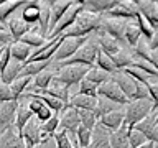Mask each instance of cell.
<instances>
[{"mask_svg": "<svg viewBox=\"0 0 158 148\" xmlns=\"http://www.w3.org/2000/svg\"><path fill=\"white\" fill-rule=\"evenodd\" d=\"M112 79L117 82V86L120 87V91L125 94V97L128 101H138V99H150L148 89L143 84L137 82L130 74H127L125 71H117L112 74Z\"/></svg>", "mask_w": 158, "mask_h": 148, "instance_id": "obj_1", "label": "cell"}, {"mask_svg": "<svg viewBox=\"0 0 158 148\" xmlns=\"http://www.w3.org/2000/svg\"><path fill=\"white\" fill-rule=\"evenodd\" d=\"M101 15L91 13V12H84L77 17V20L74 22V25L69 30H66V36H74V38H87L91 36L92 31H99L101 28Z\"/></svg>", "mask_w": 158, "mask_h": 148, "instance_id": "obj_2", "label": "cell"}, {"mask_svg": "<svg viewBox=\"0 0 158 148\" xmlns=\"http://www.w3.org/2000/svg\"><path fill=\"white\" fill-rule=\"evenodd\" d=\"M99 51H101V46H99L97 36H94V38L89 36V39L82 44L81 48H79V51L74 54L71 59L58 63V66L63 68V66H68V64H82V66L94 68V66H96V59H97ZM59 68H58V69H59Z\"/></svg>", "mask_w": 158, "mask_h": 148, "instance_id": "obj_3", "label": "cell"}, {"mask_svg": "<svg viewBox=\"0 0 158 148\" xmlns=\"http://www.w3.org/2000/svg\"><path fill=\"white\" fill-rule=\"evenodd\" d=\"M153 102L152 99H138V101L128 102L123 112H125V125L128 128H133L137 123H140L143 118H147L153 112Z\"/></svg>", "mask_w": 158, "mask_h": 148, "instance_id": "obj_4", "label": "cell"}, {"mask_svg": "<svg viewBox=\"0 0 158 148\" xmlns=\"http://www.w3.org/2000/svg\"><path fill=\"white\" fill-rule=\"evenodd\" d=\"M89 69H91L89 66H82V64H68V66H63L58 69L53 81L61 82L68 87L76 86V84H81V81L89 72Z\"/></svg>", "mask_w": 158, "mask_h": 148, "instance_id": "obj_5", "label": "cell"}, {"mask_svg": "<svg viewBox=\"0 0 158 148\" xmlns=\"http://www.w3.org/2000/svg\"><path fill=\"white\" fill-rule=\"evenodd\" d=\"M22 138L25 142V146L27 148H35V146H41L43 143H46L51 140V135H48V133H44L41 130V127H40V122L36 118H31L27 127L23 128V133H22Z\"/></svg>", "mask_w": 158, "mask_h": 148, "instance_id": "obj_6", "label": "cell"}, {"mask_svg": "<svg viewBox=\"0 0 158 148\" xmlns=\"http://www.w3.org/2000/svg\"><path fill=\"white\" fill-rule=\"evenodd\" d=\"M84 12V7H82V2H74V5L66 12V15L59 20V23L56 25V28L51 31V35L48 36V39H56L59 36H63L66 33V30H69L74 25V22L77 20V17Z\"/></svg>", "mask_w": 158, "mask_h": 148, "instance_id": "obj_7", "label": "cell"}, {"mask_svg": "<svg viewBox=\"0 0 158 148\" xmlns=\"http://www.w3.org/2000/svg\"><path fill=\"white\" fill-rule=\"evenodd\" d=\"M87 39H89V36L87 38H74V36H66V35H63V41L59 44L56 54H54V61L61 63V61L71 59Z\"/></svg>", "mask_w": 158, "mask_h": 148, "instance_id": "obj_8", "label": "cell"}, {"mask_svg": "<svg viewBox=\"0 0 158 148\" xmlns=\"http://www.w3.org/2000/svg\"><path fill=\"white\" fill-rule=\"evenodd\" d=\"M97 97L107 99V101L117 104V105H123V107H125L127 104L130 102V101L125 97V94L120 91V87L117 86V82L114 81V79H110V81H107V82H104L102 86H99V89H97Z\"/></svg>", "mask_w": 158, "mask_h": 148, "instance_id": "obj_9", "label": "cell"}, {"mask_svg": "<svg viewBox=\"0 0 158 148\" xmlns=\"http://www.w3.org/2000/svg\"><path fill=\"white\" fill-rule=\"evenodd\" d=\"M137 15H138V8L135 0H118L115 7L109 10L104 17L118 18V20H135Z\"/></svg>", "mask_w": 158, "mask_h": 148, "instance_id": "obj_10", "label": "cell"}, {"mask_svg": "<svg viewBox=\"0 0 158 148\" xmlns=\"http://www.w3.org/2000/svg\"><path fill=\"white\" fill-rule=\"evenodd\" d=\"M127 22H128V20H118V18H110V17H104V15H102L99 31H104V33L110 35L112 38H115V39H118V41H122V43H125V39H123V33H125Z\"/></svg>", "mask_w": 158, "mask_h": 148, "instance_id": "obj_11", "label": "cell"}, {"mask_svg": "<svg viewBox=\"0 0 158 148\" xmlns=\"http://www.w3.org/2000/svg\"><path fill=\"white\" fill-rule=\"evenodd\" d=\"M79 125H81V120H79L77 109H74L73 105H66L59 113V128L68 132L69 135H76Z\"/></svg>", "mask_w": 158, "mask_h": 148, "instance_id": "obj_12", "label": "cell"}, {"mask_svg": "<svg viewBox=\"0 0 158 148\" xmlns=\"http://www.w3.org/2000/svg\"><path fill=\"white\" fill-rule=\"evenodd\" d=\"M74 5L73 0H49V12H51V17H49V33L48 36L51 35V31L56 28V25L59 23L66 12Z\"/></svg>", "mask_w": 158, "mask_h": 148, "instance_id": "obj_13", "label": "cell"}, {"mask_svg": "<svg viewBox=\"0 0 158 148\" xmlns=\"http://www.w3.org/2000/svg\"><path fill=\"white\" fill-rule=\"evenodd\" d=\"M31 99V102L28 104V109L33 112V115L35 118L40 122V123H43V122H46L49 120V118L53 117V112L49 110V109L44 105V104L38 99L36 94H33V92H27V94H23V99Z\"/></svg>", "mask_w": 158, "mask_h": 148, "instance_id": "obj_14", "label": "cell"}, {"mask_svg": "<svg viewBox=\"0 0 158 148\" xmlns=\"http://www.w3.org/2000/svg\"><path fill=\"white\" fill-rule=\"evenodd\" d=\"M18 101H8L0 104V130H7V128L15 125V115L18 110Z\"/></svg>", "mask_w": 158, "mask_h": 148, "instance_id": "obj_15", "label": "cell"}, {"mask_svg": "<svg viewBox=\"0 0 158 148\" xmlns=\"http://www.w3.org/2000/svg\"><path fill=\"white\" fill-rule=\"evenodd\" d=\"M123 123H125V112H123V109L115 110V112H109L97 120V125H101L102 128H106V130L110 132V133L117 132Z\"/></svg>", "mask_w": 158, "mask_h": 148, "instance_id": "obj_16", "label": "cell"}, {"mask_svg": "<svg viewBox=\"0 0 158 148\" xmlns=\"http://www.w3.org/2000/svg\"><path fill=\"white\" fill-rule=\"evenodd\" d=\"M138 13L152 23L153 28H158V2L155 0H135Z\"/></svg>", "mask_w": 158, "mask_h": 148, "instance_id": "obj_17", "label": "cell"}, {"mask_svg": "<svg viewBox=\"0 0 158 148\" xmlns=\"http://www.w3.org/2000/svg\"><path fill=\"white\" fill-rule=\"evenodd\" d=\"M97 39H99V46H101V49L106 54H109V56H115V54H118L123 48H125V43L112 38L110 35H107L104 31L97 33Z\"/></svg>", "mask_w": 158, "mask_h": 148, "instance_id": "obj_18", "label": "cell"}, {"mask_svg": "<svg viewBox=\"0 0 158 148\" xmlns=\"http://www.w3.org/2000/svg\"><path fill=\"white\" fill-rule=\"evenodd\" d=\"M118 0H84L82 7L86 12L96 13V15H106L109 10H112L117 5Z\"/></svg>", "mask_w": 158, "mask_h": 148, "instance_id": "obj_19", "label": "cell"}, {"mask_svg": "<svg viewBox=\"0 0 158 148\" xmlns=\"http://www.w3.org/2000/svg\"><path fill=\"white\" fill-rule=\"evenodd\" d=\"M7 28H8L10 35H12L13 41H18V39L22 36H25V35H27L33 27H31V25H28V23H25L22 20V17H10L8 23H7Z\"/></svg>", "mask_w": 158, "mask_h": 148, "instance_id": "obj_20", "label": "cell"}, {"mask_svg": "<svg viewBox=\"0 0 158 148\" xmlns=\"http://www.w3.org/2000/svg\"><path fill=\"white\" fill-rule=\"evenodd\" d=\"M0 148H27V146H25L23 138L18 135L17 128L10 127L0 137Z\"/></svg>", "mask_w": 158, "mask_h": 148, "instance_id": "obj_21", "label": "cell"}, {"mask_svg": "<svg viewBox=\"0 0 158 148\" xmlns=\"http://www.w3.org/2000/svg\"><path fill=\"white\" fill-rule=\"evenodd\" d=\"M99 102V97H89L84 96V94H74V96L69 97V105H73L77 110H96Z\"/></svg>", "mask_w": 158, "mask_h": 148, "instance_id": "obj_22", "label": "cell"}, {"mask_svg": "<svg viewBox=\"0 0 158 148\" xmlns=\"http://www.w3.org/2000/svg\"><path fill=\"white\" fill-rule=\"evenodd\" d=\"M133 128L140 130L143 135L147 137L148 142L156 143V146H158V128H156V125H155V120H153V113H150L147 118H143V120H142L140 123H137Z\"/></svg>", "mask_w": 158, "mask_h": 148, "instance_id": "obj_23", "label": "cell"}, {"mask_svg": "<svg viewBox=\"0 0 158 148\" xmlns=\"http://www.w3.org/2000/svg\"><path fill=\"white\" fill-rule=\"evenodd\" d=\"M40 15H41V5L40 2H27V5L22 10V20L28 25H33L40 22Z\"/></svg>", "mask_w": 158, "mask_h": 148, "instance_id": "obj_24", "label": "cell"}, {"mask_svg": "<svg viewBox=\"0 0 158 148\" xmlns=\"http://www.w3.org/2000/svg\"><path fill=\"white\" fill-rule=\"evenodd\" d=\"M27 2L25 0H3L0 3V23L3 27H7L8 23V18L15 10H18V7H25Z\"/></svg>", "mask_w": 158, "mask_h": 148, "instance_id": "obj_25", "label": "cell"}, {"mask_svg": "<svg viewBox=\"0 0 158 148\" xmlns=\"http://www.w3.org/2000/svg\"><path fill=\"white\" fill-rule=\"evenodd\" d=\"M142 31H140V28H138V25L135 20H128L127 22V27H125V33H123V39H125V43H127V46L128 48H135L137 46V43L142 39Z\"/></svg>", "mask_w": 158, "mask_h": 148, "instance_id": "obj_26", "label": "cell"}, {"mask_svg": "<svg viewBox=\"0 0 158 148\" xmlns=\"http://www.w3.org/2000/svg\"><path fill=\"white\" fill-rule=\"evenodd\" d=\"M109 140H110V148H130V143H128V127L123 123L117 132L110 133Z\"/></svg>", "mask_w": 158, "mask_h": 148, "instance_id": "obj_27", "label": "cell"}, {"mask_svg": "<svg viewBox=\"0 0 158 148\" xmlns=\"http://www.w3.org/2000/svg\"><path fill=\"white\" fill-rule=\"evenodd\" d=\"M109 137H110V133H107L106 128H102L101 125H96V128L92 130V142L89 148H110Z\"/></svg>", "mask_w": 158, "mask_h": 148, "instance_id": "obj_28", "label": "cell"}, {"mask_svg": "<svg viewBox=\"0 0 158 148\" xmlns=\"http://www.w3.org/2000/svg\"><path fill=\"white\" fill-rule=\"evenodd\" d=\"M10 54H12V59H15V61L27 63L30 56H31V48L22 41H13L10 44Z\"/></svg>", "mask_w": 158, "mask_h": 148, "instance_id": "obj_29", "label": "cell"}, {"mask_svg": "<svg viewBox=\"0 0 158 148\" xmlns=\"http://www.w3.org/2000/svg\"><path fill=\"white\" fill-rule=\"evenodd\" d=\"M18 41L25 43V44H27V46H30V48H31V46H36L38 49H40V48H43L44 44L48 43V41H46V38H44L43 35L40 33V28H38V27H33L27 35H25V36L20 38Z\"/></svg>", "mask_w": 158, "mask_h": 148, "instance_id": "obj_30", "label": "cell"}, {"mask_svg": "<svg viewBox=\"0 0 158 148\" xmlns=\"http://www.w3.org/2000/svg\"><path fill=\"white\" fill-rule=\"evenodd\" d=\"M35 115L33 112L28 109V105H23V104H20L18 105V110H17V115H15V128H17L18 135L22 137L23 133V128L27 127V123L31 120Z\"/></svg>", "mask_w": 158, "mask_h": 148, "instance_id": "obj_31", "label": "cell"}, {"mask_svg": "<svg viewBox=\"0 0 158 148\" xmlns=\"http://www.w3.org/2000/svg\"><path fill=\"white\" fill-rule=\"evenodd\" d=\"M51 64V61H35V63H25L23 69L20 72L18 77H35L43 71H46V68Z\"/></svg>", "mask_w": 158, "mask_h": 148, "instance_id": "obj_32", "label": "cell"}, {"mask_svg": "<svg viewBox=\"0 0 158 148\" xmlns=\"http://www.w3.org/2000/svg\"><path fill=\"white\" fill-rule=\"evenodd\" d=\"M22 69H23V63H18V61H15V59H12V61L8 63V66L5 68V71L0 74L2 82H5V84H8V86H10V84H12L15 79L20 76Z\"/></svg>", "mask_w": 158, "mask_h": 148, "instance_id": "obj_33", "label": "cell"}, {"mask_svg": "<svg viewBox=\"0 0 158 148\" xmlns=\"http://www.w3.org/2000/svg\"><path fill=\"white\" fill-rule=\"evenodd\" d=\"M53 77H54V74H53V72H48V71H43L41 74L35 76V77H33V81H31V86H30L31 92H35V91H43V89H48L49 86H51Z\"/></svg>", "mask_w": 158, "mask_h": 148, "instance_id": "obj_34", "label": "cell"}, {"mask_svg": "<svg viewBox=\"0 0 158 148\" xmlns=\"http://www.w3.org/2000/svg\"><path fill=\"white\" fill-rule=\"evenodd\" d=\"M84 79H87L89 82H92V84H96V86H102L104 82H107V81H110L112 79V74H109L106 71H102V69H99L97 66H94L89 69V72L86 74V77Z\"/></svg>", "mask_w": 158, "mask_h": 148, "instance_id": "obj_35", "label": "cell"}, {"mask_svg": "<svg viewBox=\"0 0 158 148\" xmlns=\"http://www.w3.org/2000/svg\"><path fill=\"white\" fill-rule=\"evenodd\" d=\"M31 81H33V77H17L10 84V91H12L15 101H20V97L23 96V92L27 91V87L31 84Z\"/></svg>", "mask_w": 158, "mask_h": 148, "instance_id": "obj_36", "label": "cell"}, {"mask_svg": "<svg viewBox=\"0 0 158 148\" xmlns=\"http://www.w3.org/2000/svg\"><path fill=\"white\" fill-rule=\"evenodd\" d=\"M96 66H97L99 69H102V71L109 72V74H114V72H117V71H118L117 66H115V63L112 61V58L109 56V54L104 53L102 49H101V51H99V54H97Z\"/></svg>", "mask_w": 158, "mask_h": 148, "instance_id": "obj_37", "label": "cell"}, {"mask_svg": "<svg viewBox=\"0 0 158 148\" xmlns=\"http://www.w3.org/2000/svg\"><path fill=\"white\" fill-rule=\"evenodd\" d=\"M115 110H120V105H117V104L107 101V99H101V97H99V102H97V107H96V110H94V113H96V117L99 120V118L104 117L106 113L115 112Z\"/></svg>", "mask_w": 158, "mask_h": 148, "instance_id": "obj_38", "label": "cell"}, {"mask_svg": "<svg viewBox=\"0 0 158 148\" xmlns=\"http://www.w3.org/2000/svg\"><path fill=\"white\" fill-rule=\"evenodd\" d=\"M36 96L53 113H61V110L66 107V104H64L63 101H59V99H54V97H49V96H43V94H36Z\"/></svg>", "mask_w": 158, "mask_h": 148, "instance_id": "obj_39", "label": "cell"}, {"mask_svg": "<svg viewBox=\"0 0 158 148\" xmlns=\"http://www.w3.org/2000/svg\"><path fill=\"white\" fill-rule=\"evenodd\" d=\"M79 113V120H81V125L89 128V130H94L97 125V117L92 110H77Z\"/></svg>", "mask_w": 158, "mask_h": 148, "instance_id": "obj_40", "label": "cell"}, {"mask_svg": "<svg viewBox=\"0 0 158 148\" xmlns=\"http://www.w3.org/2000/svg\"><path fill=\"white\" fill-rule=\"evenodd\" d=\"M148 140L147 137L143 135L140 130L137 128H128V143H130V148H138L142 145H145Z\"/></svg>", "mask_w": 158, "mask_h": 148, "instance_id": "obj_41", "label": "cell"}, {"mask_svg": "<svg viewBox=\"0 0 158 148\" xmlns=\"http://www.w3.org/2000/svg\"><path fill=\"white\" fill-rule=\"evenodd\" d=\"M135 22H137V25H138V28H140V31H142L143 36H145L147 39H152L153 33H155V28L152 27V23L148 22L145 17H142L140 13L135 17Z\"/></svg>", "mask_w": 158, "mask_h": 148, "instance_id": "obj_42", "label": "cell"}, {"mask_svg": "<svg viewBox=\"0 0 158 148\" xmlns=\"http://www.w3.org/2000/svg\"><path fill=\"white\" fill-rule=\"evenodd\" d=\"M76 138H77V145L79 146L89 148V145H91V142H92V130L79 125L77 132H76Z\"/></svg>", "mask_w": 158, "mask_h": 148, "instance_id": "obj_43", "label": "cell"}, {"mask_svg": "<svg viewBox=\"0 0 158 148\" xmlns=\"http://www.w3.org/2000/svg\"><path fill=\"white\" fill-rule=\"evenodd\" d=\"M53 138H54V143H56V148H74V143L68 132L59 130L53 135Z\"/></svg>", "mask_w": 158, "mask_h": 148, "instance_id": "obj_44", "label": "cell"}, {"mask_svg": "<svg viewBox=\"0 0 158 148\" xmlns=\"http://www.w3.org/2000/svg\"><path fill=\"white\" fill-rule=\"evenodd\" d=\"M40 127H41V130L44 133H48V135H54V133L58 132V128H59V113H53V117L49 118V120L46 122H43V123H40Z\"/></svg>", "mask_w": 158, "mask_h": 148, "instance_id": "obj_45", "label": "cell"}, {"mask_svg": "<svg viewBox=\"0 0 158 148\" xmlns=\"http://www.w3.org/2000/svg\"><path fill=\"white\" fill-rule=\"evenodd\" d=\"M97 89L99 86L89 82L87 79H82L81 84H79V94H84V96H89V97H97Z\"/></svg>", "mask_w": 158, "mask_h": 148, "instance_id": "obj_46", "label": "cell"}, {"mask_svg": "<svg viewBox=\"0 0 158 148\" xmlns=\"http://www.w3.org/2000/svg\"><path fill=\"white\" fill-rule=\"evenodd\" d=\"M8 101H15V99H13V94H12V91H10V86H8V84L2 82V79H0V104L8 102Z\"/></svg>", "mask_w": 158, "mask_h": 148, "instance_id": "obj_47", "label": "cell"}, {"mask_svg": "<svg viewBox=\"0 0 158 148\" xmlns=\"http://www.w3.org/2000/svg\"><path fill=\"white\" fill-rule=\"evenodd\" d=\"M10 61H12V54H10V44H7L2 51V56H0V74L5 71V68L8 66Z\"/></svg>", "mask_w": 158, "mask_h": 148, "instance_id": "obj_48", "label": "cell"}, {"mask_svg": "<svg viewBox=\"0 0 158 148\" xmlns=\"http://www.w3.org/2000/svg\"><path fill=\"white\" fill-rule=\"evenodd\" d=\"M148 89V94H150V99H152V102H153V107H158V82L155 84H150V86L147 87ZM153 109V110H155Z\"/></svg>", "mask_w": 158, "mask_h": 148, "instance_id": "obj_49", "label": "cell"}, {"mask_svg": "<svg viewBox=\"0 0 158 148\" xmlns=\"http://www.w3.org/2000/svg\"><path fill=\"white\" fill-rule=\"evenodd\" d=\"M148 63L152 64L153 68L158 71V48H153L152 53H150V59H148Z\"/></svg>", "mask_w": 158, "mask_h": 148, "instance_id": "obj_50", "label": "cell"}, {"mask_svg": "<svg viewBox=\"0 0 158 148\" xmlns=\"http://www.w3.org/2000/svg\"><path fill=\"white\" fill-rule=\"evenodd\" d=\"M150 44H152V48H158V28L155 30V33H153V36L150 39Z\"/></svg>", "mask_w": 158, "mask_h": 148, "instance_id": "obj_51", "label": "cell"}, {"mask_svg": "<svg viewBox=\"0 0 158 148\" xmlns=\"http://www.w3.org/2000/svg\"><path fill=\"white\" fill-rule=\"evenodd\" d=\"M138 148H158V146H156V143H153V142H147L145 145H142Z\"/></svg>", "mask_w": 158, "mask_h": 148, "instance_id": "obj_52", "label": "cell"}, {"mask_svg": "<svg viewBox=\"0 0 158 148\" xmlns=\"http://www.w3.org/2000/svg\"><path fill=\"white\" fill-rule=\"evenodd\" d=\"M152 113H153V120H155V125H156V128H158V107H156Z\"/></svg>", "mask_w": 158, "mask_h": 148, "instance_id": "obj_53", "label": "cell"}, {"mask_svg": "<svg viewBox=\"0 0 158 148\" xmlns=\"http://www.w3.org/2000/svg\"><path fill=\"white\" fill-rule=\"evenodd\" d=\"M5 46H7V44H0V56H2V51H3Z\"/></svg>", "mask_w": 158, "mask_h": 148, "instance_id": "obj_54", "label": "cell"}, {"mask_svg": "<svg viewBox=\"0 0 158 148\" xmlns=\"http://www.w3.org/2000/svg\"><path fill=\"white\" fill-rule=\"evenodd\" d=\"M41 148H48V142H46V143H43V145H41Z\"/></svg>", "mask_w": 158, "mask_h": 148, "instance_id": "obj_55", "label": "cell"}, {"mask_svg": "<svg viewBox=\"0 0 158 148\" xmlns=\"http://www.w3.org/2000/svg\"><path fill=\"white\" fill-rule=\"evenodd\" d=\"M74 148H84V146H79V145H76V146H74Z\"/></svg>", "mask_w": 158, "mask_h": 148, "instance_id": "obj_56", "label": "cell"}, {"mask_svg": "<svg viewBox=\"0 0 158 148\" xmlns=\"http://www.w3.org/2000/svg\"><path fill=\"white\" fill-rule=\"evenodd\" d=\"M2 133H3V130H0V137H2Z\"/></svg>", "mask_w": 158, "mask_h": 148, "instance_id": "obj_57", "label": "cell"}]
</instances>
